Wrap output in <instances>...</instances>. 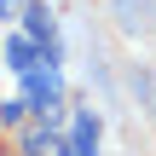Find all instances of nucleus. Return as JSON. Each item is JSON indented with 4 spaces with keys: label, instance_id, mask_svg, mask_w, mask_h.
<instances>
[{
    "label": "nucleus",
    "instance_id": "20e7f679",
    "mask_svg": "<svg viewBox=\"0 0 156 156\" xmlns=\"http://www.w3.org/2000/svg\"><path fill=\"white\" fill-rule=\"evenodd\" d=\"M52 151V127H29L23 133V156H46Z\"/></svg>",
    "mask_w": 156,
    "mask_h": 156
},
{
    "label": "nucleus",
    "instance_id": "f03ea898",
    "mask_svg": "<svg viewBox=\"0 0 156 156\" xmlns=\"http://www.w3.org/2000/svg\"><path fill=\"white\" fill-rule=\"evenodd\" d=\"M58 156H98V116L93 110H75L69 145H58Z\"/></svg>",
    "mask_w": 156,
    "mask_h": 156
},
{
    "label": "nucleus",
    "instance_id": "f257e3e1",
    "mask_svg": "<svg viewBox=\"0 0 156 156\" xmlns=\"http://www.w3.org/2000/svg\"><path fill=\"white\" fill-rule=\"evenodd\" d=\"M110 17L122 35H151L156 29V0H110Z\"/></svg>",
    "mask_w": 156,
    "mask_h": 156
},
{
    "label": "nucleus",
    "instance_id": "7ed1b4c3",
    "mask_svg": "<svg viewBox=\"0 0 156 156\" xmlns=\"http://www.w3.org/2000/svg\"><path fill=\"white\" fill-rule=\"evenodd\" d=\"M6 69H17V75H35V69H41V46H35L29 35H12V41H6Z\"/></svg>",
    "mask_w": 156,
    "mask_h": 156
},
{
    "label": "nucleus",
    "instance_id": "423d86ee",
    "mask_svg": "<svg viewBox=\"0 0 156 156\" xmlns=\"http://www.w3.org/2000/svg\"><path fill=\"white\" fill-rule=\"evenodd\" d=\"M6 12H12V0H0V17H6Z\"/></svg>",
    "mask_w": 156,
    "mask_h": 156
},
{
    "label": "nucleus",
    "instance_id": "39448f33",
    "mask_svg": "<svg viewBox=\"0 0 156 156\" xmlns=\"http://www.w3.org/2000/svg\"><path fill=\"white\" fill-rule=\"evenodd\" d=\"M23 110H29V98H6V104H0V127H17Z\"/></svg>",
    "mask_w": 156,
    "mask_h": 156
}]
</instances>
